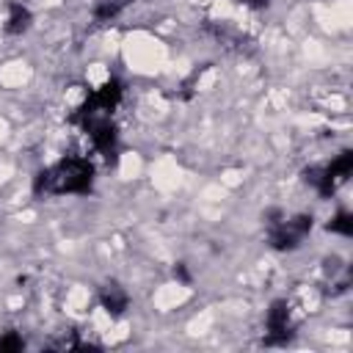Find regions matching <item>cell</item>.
Wrapping results in <instances>:
<instances>
[{"instance_id": "obj_2", "label": "cell", "mask_w": 353, "mask_h": 353, "mask_svg": "<svg viewBox=\"0 0 353 353\" xmlns=\"http://www.w3.org/2000/svg\"><path fill=\"white\" fill-rule=\"evenodd\" d=\"M11 30H25L28 28V11L25 8H14V14H11V25H8Z\"/></svg>"}, {"instance_id": "obj_1", "label": "cell", "mask_w": 353, "mask_h": 353, "mask_svg": "<svg viewBox=\"0 0 353 353\" xmlns=\"http://www.w3.org/2000/svg\"><path fill=\"white\" fill-rule=\"evenodd\" d=\"M88 185H91V165L85 160H63L61 165L44 174V188L50 193L85 190Z\"/></svg>"}, {"instance_id": "obj_3", "label": "cell", "mask_w": 353, "mask_h": 353, "mask_svg": "<svg viewBox=\"0 0 353 353\" xmlns=\"http://www.w3.org/2000/svg\"><path fill=\"white\" fill-rule=\"evenodd\" d=\"M243 3H245V6H265L268 0H243Z\"/></svg>"}]
</instances>
